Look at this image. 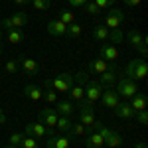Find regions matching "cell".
Listing matches in <instances>:
<instances>
[{
  "mask_svg": "<svg viewBox=\"0 0 148 148\" xmlns=\"http://www.w3.org/2000/svg\"><path fill=\"white\" fill-rule=\"evenodd\" d=\"M125 75L132 81H142L146 79L148 75V65H146V59L140 57V59H130L128 65L125 69Z\"/></svg>",
  "mask_w": 148,
  "mask_h": 148,
  "instance_id": "6da1fadb",
  "label": "cell"
},
{
  "mask_svg": "<svg viewBox=\"0 0 148 148\" xmlns=\"http://www.w3.org/2000/svg\"><path fill=\"white\" fill-rule=\"evenodd\" d=\"M75 85V81H73V75L71 73H59L56 79H47L46 81V87H51L53 91L57 93H65L67 95L69 89Z\"/></svg>",
  "mask_w": 148,
  "mask_h": 148,
  "instance_id": "7a4b0ae2",
  "label": "cell"
},
{
  "mask_svg": "<svg viewBox=\"0 0 148 148\" xmlns=\"http://www.w3.org/2000/svg\"><path fill=\"white\" fill-rule=\"evenodd\" d=\"M114 91L119 93V97H125V99H132L134 95L138 93V87H136V81L128 79L126 75H123L121 79L116 81V89Z\"/></svg>",
  "mask_w": 148,
  "mask_h": 148,
  "instance_id": "3957f363",
  "label": "cell"
},
{
  "mask_svg": "<svg viewBox=\"0 0 148 148\" xmlns=\"http://www.w3.org/2000/svg\"><path fill=\"white\" fill-rule=\"evenodd\" d=\"M77 111H79V123L83 126H93L95 123V107H93V103L89 101H83L79 103V107H75Z\"/></svg>",
  "mask_w": 148,
  "mask_h": 148,
  "instance_id": "277c9868",
  "label": "cell"
},
{
  "mask_svg": "<svg viewBox=\"0 0 148 148\" xmlns=\"http://www.w3.org/2000/svg\"><path fill=\"white\" fill-rule=\"evenodd\" d=\"M103 87L99 81H87L85 85H83V99L85 101H89V103H95V101H99L101 99V93H103Z\"/></svg>",
  "mask_w": 148,
  "mask_h": 148,
  "instance_id": "5b68a950",
  "label": "cell"
},
{
  "mask_svg": "<svg viewBox=\"0 0 148 148\" xmlns=\"http://www.w3.org/2000/svg\"><path fill=\"white\" fill-rule=\"evenodd\" d=\"M24 134H28L32 138H42V136H53L56 132H53V128L42 125V123H30V125H26Z\"/></svg>",
  "mask_w": 148,
  "mask_h": 148,
  "instance_id": "8992f818",
  "label": "cell"
},
{
  "mask_svg": "<svg viewBox=\"0 0 148 148\" xmlns=\"http://www.w3.org/2000/svg\"><path fill=\"white\" fill-rule=\"evenodd\" d=\"M125 22V12L119 10V8H111V10L107 12V16H105V28H109V30H114V28H121V24Z\"/></svg>",
  "mask_w": 148,
  "mask_h": 148,
  "instance_id": "52a82bcc",
  "label": "cell"
},
{
  "mask_svg": "<svg viewBox=\"0 0 148 148\" xmlns=\"http://www.w3.org/2000/svg\"><path fill=\"white\" fill-rule=\"evenodd\" d=\"M28 24V14L26 12H16V14H12L10 18H4L2 20V28L4 30H8V28H24Z\"/></svg>",
  "mask_w": 148,
  "mask_h": 148,
  "instance_id": "ba28073f",
  "label": "cell"
},
{
  "mask_svg": "<svg viewBox=\"0 0 148 148\" xmlns=\"http://www.w3.org/2000/svg\"><path fill=\"white\" fill-rule=\"evenodd\" d=\"M101 101H103V107H107V109H114L119 103H121V97H119V93L114 91L113 87H105L101 93Z\"/></svg>",
  "mask_w": 148,
  "mask_h": 148,
  "instance_id": "9c48e42d",
  "label": "cell"
},
{
  "mask_svg": "<svg viewBox=\"0 0 148 148\" xmlns=\"http://www.w3.org/2000/svg\"><path fill=\"white\" fill-rule=\"evenodd\" d=\"M121 56V51H119V47L113 46V44H103L101 49H99V57L105 59V61H109V63H114L116 59Z\"/></svg>",
  "mask_w": 148,
  "mask_h": 148,
  "instance_id": "30bf717a",
  "label": "cell"
},
{
  "mask_svg": "<svg viewBox=\"0 0 148 148\" xmlns=\"http://www.w3.org/2000/svg\"><path fill=\"white\" fill-rule=\"evenodd\" d=\"M89 71L101 75V73H105V71H116V65L105 61V59H101V57H97V59H93L91 63H89Z\"/></svg>",
  "mask_w": 148,
  "mask_h": 148,
  "instance_id": "8fae6325",
  "label": "cell"
},
{
  "mask_svg": "<svg viewBox=\"0 0 148 148\" xmlns=\"http://www.w3.org/2000/svg\"><path fill=\"white\" fill-rule=\"evenodd\" d=\"M57 111L56 109H51V107H46V109H42L40 111V123L42 125H46V126H49V128H53L56 126V123H57Z\"/></svg>",
  "mask_w": 148,
  "mask_h": 148,
  "instance_id": "7c38bea8",
  "label": "cell"
},
{
  "mask_svg": "<svg viewBox=\"0 0 148 148\" xmlns=\"http://www.w3.org/2000/svg\"><path fill=\"white\" fill-rule=\"evenodd\" d=\"M47 34L51 36V38H61V36H65V32H67V26L61 22V20H49L47 22Z\"/></svg>",
  "mask_w": 148,
  "mask_h": 148,
  "instance_id": "4fadbf2b",
  "label": "cell"
},
{
  "mask_svg": "<svg viewBox=\"0 0 148 148\" xmlns=\"http://www.w3.org/2000/svg\"><path fill=\"white\" fill-rule=\"evenodd\" d=\"M18 63H20L22 71H26L28 75H38V73H40V67H38L36 59H32V57L20 56V57H18Z\"/></svg>",
  "mask_w": 148,
  "mask_h": 148,
  "instance_id": "5bb4252c",
  "label": "cell"
},
{
  "mask_svg": "<svg viewBox=\"0 0 148 148\" xmlns=\"http://www.w3.org/2000/svg\"><path fill=\"white\" fill-rule=\"evenodd\" d=\"M113 111H114V114H116L119 119H123V121H132V119H134V111H132L130 103H119Z\"/></svg>",
  "mask_w": 148,
  "mask_h": 148,
  "instance_id": "9a60e30c",
  "label": "cell"
},
{
  "mask_svg": "<svg viewBox=\"0 0 148 148\" xmlns=\"http://www.w3.org/2000/svg\"><path fill=\"white\" fill-rule=\"evenodd\" d=\"M46 148H69V136L61 134V136H47L46 138Z\"/></svg>",
  "mask_w": 148,
  "mask_h": 148,
  "instance_id": "2e32d148",
  "label": "cell"
},
{
  "mask_svg": "<svg viewBox=\"0 0 148 148\" xmlns=\"http://www.w3.org/2000/svg\"><path fill=\"white\" fill-rule=\"evenodd\" d=\"M83 144H85V148H103L105 140H103V136L99 134V132L89 130V134H87V138L83 140Z\"/></svg>",
  "mask_w": 148,
  "mask_h": 148,
  "instance_id": "e0dca14e",
  "label": "cell"
},
{
  "mask_svg": "<svg viewBox=\"0 0 148 148\" xmlns=\"http://www.w3.org/2000/svg\"><path fill=\"white\" fill-rule=\"evenodd\" d=\"M57 114H61V116H71V114L75 113V107H73V103L71 101H57Z\"/></svg>",
  "mask_w": 148,
  "mask_h": 148,
  "instance_id": "ac0fdd59",
  "label": "cell"
},
{
  "mask_svg": "<svg viewBox=\"0 0 148 148\" xmlns=\"http://www.w3.org/2000/svg\"><path fill=\"white\" fill-rule=\"evenodd\" d=\"M24 95L30 101H42V87H38V85H26L24 87Z\"/></svg>",
  "mask_w": 148,
  "mask_h": 148,
  "instance_id": "d6986e66",
  "label": "cell"
},
{
  "mask_svg": "<svg viewBox=\"0 0 148 148\" xmlns=\"http://www.w3.org/2000/svg\"><path fill=\"white\" fill-rule=\"evenodd\" d=\"M126 38H128V42H130V46H132V47H136V49H138L140 46H142L144 42H146V38H144V36L140 34L138 30H130V32L126 34Z\"/></svg>",
  "mask_w": 148,
  "mask_h": 148,
  "instance_id": "ffe728a7",
  "label": "cell"
},
{
  "mask_svg": "<svg viewBox=\"0 0 148 148\" xmlns=\"http://www.w3.org/2000/svg\"><path fill=\"white\" fill-rule=\"evenodd\" d=\"M130 101H132V103H130V107H132L134 113H136V111H142V109H146V95H144V93L138 91Z\"/></svg>",
  "mask_w": 148,
  "mask_h": 148,
  "instance_id": "44dd1931",
  "label": "cell"
},
{
  "mask_svg": "<svg viewBox=\"0 0 148 148\" xmlns=\"http://www.w3.org/2000/svg\"><path fill=\"white\" fill-rule=\"evenodd\" d=\"M91 36H93V40H97V42H107L109 40V28H105L103 24H99V26L93 28Z\"/></svg>",
  "mask_w": 148,
  "mask_h": 148,
  "instance_id": "7402d4cb",
  "label": "cell"
},
{
  "mask_svg": "<svg viewBox=\"0 0 148 148\" xmlns=\"http://www.w3.org/2000/svg\"><path fill=\"white\" fill-rule=\"evenodd\" d=\"M99 83L103 87H113L116 83V71H105V73H101L99 75Z\"/></svg>",
  "mask_w": 148,
  "mask_h": 148,
  "instance_id": "603a6c76",
  "label": "cell"
},
{
  "mask_svg": "<svg viewBox=\"0 0 148 148\" xmlns=\"http://www.w3.org/2000/svg\"><path fill=\"white\" fill-rule=\"evenodd\" d=\"M6 38H8L10 44H22L24 42V34H22V30H18V28H8L6 30Z\"/></svg>",
  "mask_w": 148,
  "mask_h": 148,
  "instance_id": "cb8c5ba5",
  "label": "cell"
},
{
  "mask_svg": "<svg viewBox=\"0 0 148 148\" xmlns=\"http://www.w3.org/2000/svg\"><path fill=\"white\" fill-rule=\"evenodd\" d=\"M123 142H125V138L121 136L119 132H111L109 136L105 138V146H109V148H119Z\"/></svg>",
  "mask_w": 148,
  "mask_h": 148,
  "instance_id": "d4e9b609",
  "label": "cell"
},
{
  "mask_svg": "<svg viewBox=\"0 0 148 148\" xmlns=\"http://www.w3.org/2000/svg\"><path fill=\"white\" fill-rule=\"evenodd\" d=\"M57 20H61L65 26H69V24L75 22V14L71 10H67V8H61V10L57 12Z\"/></svg>",
  "mask_w": 148,
  "mask_h": 148,
  "instance_id": "484cf974",
  "label": "cell"
},
{
  "mask_svg": "<svg viewBox=\"0 0 148 148\" xmlns=\"http://www.w3.org/2000/svg\"><path fill=\"white\" fill-rule=\"evenodd\" d=\"M42 99L46 103H49V105H56L59 99H57V91H53L51 87H46L44 91H42Z\"/></svg>",
  "mask_w": 148,
  "mask_h": 148,
  "instance_id": "4316f807",
  "label": "cell"
},
{
  "mask_svg": "<svg viewBox=\"0 0 148 148\" xmlns=\"http://www.w3.org/2000/svg\"><path fill=\"white\" fill-rule=\"evenodd\" d=\"M71 125H73V123H71V119H69V116H57L56 126L59 128V130H61V132H63V134H67V132H69Z\"/></svg>",
  "mask_w": 148,
  "mask_h": 148,
  "instance_id": "83f0119b",
  "label": "cell"
},
{
  "mask_svg": "<svg viewBox=\"0 0 148 148\" xmlns=\"http://www.w3.org/2000/svg\"><path fill=\"white\" fill-rule=\"evenodd\" d=\"M109 40L113 42V46H116V44H121V42L125 40V34H123V30H121V28H114V30H109Z\"/></svg>",
  "mask_w": 148,
  "mask_h": 148,
  "instance_id": "f1b7e54d",
  "label": "cell"
},
{
  "mask_svg": "<svg viewBox=\"0 0 148 148\" xmlns=\"http://www.w3.org/2000/svg\"><path fill=\"white\" fill-rule=\"evenodd\" d=\"M67 136H85V126L81 123H73L67 132Z\"/></svg>",
  "mask_w": 148,
  "mask_h": 148,
  "instance_id": "f546056e",
  "label": "cell"
},
{
  "mask_svg": "<svg viewBox=\"0 0 148 148\" xmlns=\"http://www.w3.org/2000/svg\"><path fill=\"white\" fill-rule=\"evenodd\" d=\"M93 130H95V132H99V134L103 136V140H105V138H107L109 134H111V132H113V130H111L109 126H105L103 123H97V121L93 123Z\"/></svg>",
  "mask_w": 148,
  "mask_h": 148,
  "instance_id": "4dcf8cb0",
  "label": "cell"
},
{
  "mask_svg": "<svg viewBox=\"0 0 148 148\" xmlns=\"http://www.w3.org/2000/svg\"><path fill=\"white\" fill-rule=\"evenodd\" d=\"M67 95L73 101H83V87H81V85H73V87L69 89Z\"/></svg>",
  "mask_w": 148,
  "mask_h": 148,
  "instance_id": "1f68e13d",
  "label": "cell"
},
{
  "mask_svg": "<svg viewBox=\"0 0 148 148\" xmlns=\"http://www.w3.org/2000/svg\"><path fill=\"white\" fill-rule=\"evenodd\" d=\"M81 32H83V28H81L79 24H69L67 26V32H65V36H69V38H79Z\"/></svg>",
  "mask_w": 148,
  "mask_h": 148,
  "instance_id": "d6a6232c",
  "label": "cell"
},
{
  "mask_svg": "<svg viewBox=\"0 0 148 148\" xmlns=\"http://www.w3.org/2000/svg\"><path fill=\"white\" fill-rule=\"evenodd\" d=\"M18 148H40V146H38L36 138L28 136V134H24V138H22V142H20V146H18Z\"/></svg>",
  "mask_w": 148,
  "mask_h": 148,
  "instance_id": "836d02e7",
  "label": "cell"
},
{
  "mask_svg": "<svg viewBox=\"0 0 148 148\" xmlns=\"http://www.w3.org/2000/svg\"><path fill=\"white\" fill-rule=\"evenodd\" d=\"M134 119H136V121H138L142 126H146V125H148V111H146V109L136 111V113H134Z\"/></svg>",
  "mask_w": 148,
  "mask_h": 148,
  "instance_id": "e575fe53",
  "label": "cell"
},
{
  "mask_svg": "<svg viewBox=\"0 0 148 148\" xmlns=\"http://www.w3.org/2000/svg\"><path fill=\"white\" fill-rule=\"evenodd\" d=\"M30 2H32V6H34L36 10H47L49 4H51L49 0H30Z\"/></svg>",
  "mask_w": 148,
  "mask_h": 148,
  "instance_id": "d590c367",
  "label": "cell"
},
{
  "mask_svg": "<svg viewBox=\"0 0 148 148\" xmlns=\"http://www.w3.org/2000/svg\"><path fill=\"white\" fill-rule=\"evenodd\" d=\"M4 69H6L10 75H14V73L18 71V61H16V59H8V61L4 63Z\"/></svg>",
  "mask_w": 148,
  "mask_h": 148,
  "instance_id": "8d00e7d4",
  "label": "cell"
},
{
  "mask_svg": "<svg viewBox=\"0 0 148 148\" xmlns=\"http://www.w3.org/2000/svg\"><path fill=\"white\" fill-rule=\"evenodd\" d=\"M73 81H77V85L83 87V85L89 81V77H87V73H85V71H79V73H75V75H73Z\"/></svg>",
  "mask_w": 148,
  "mask_h": 148,
  "instance_id": "74e56055",
  "label": "cell"
},
{
  "mask_svg": "<svg viewBox=\"0 0 148 148\" xmlns=\"http://www.w3.org/2000/svg\"><path fill=\"white\" fill-rule=\"evenodd\" d=\"M83 6H85V10L91 12V14H101V12H103L101 8H99V6L93 2V0H89V2H87V4H83Z\"/></svg>",
  "mask_w": 148,
  "mask_h": 148,
  "instance_id": "f35d334b",
  "label": "cell"
},
{
  "mask_svg": "<svg viewBox=\"0 0 148 148\" xmlns=\"http://www.w3.org/2000/svg\"><path fill=\"white\" fill-rule=\"evenodd\" d=\"M22 138H24V132H14V134H10V144L12 146H20Z\"/></svg>",
  "mask_w": 148,
  "mask_h": 148,
  "instance_id": "ab89813d",
  "label": "cell"
},
{
  "mask_svg": "<svg viewBox=\"0 0 148 148\" xmlns=\"http://www.w3.org/2000/svg\"><path fill=\"white\" fill-rule=\"evenodd\" d=\"M93 2H95L101 10H105V8H109V6H113V4H114V0H93Z\"/></svg>",
  "mask_w": 148,
  "mask_h": 148,
  "instance_id": "60d3db41",
  "label": "cell"
},
{
  "mask_svg": "<svg viewBox=\"0 0 148 148\" xmlns=\"http://www.w3.org/2000/svg\"><path fill=\"white\" fill-rule=\"evenodd\" d=\"M69 6H73V8H79V6H83V4H87L89 0H67Z\"/></svg>",
  "mask_w": 148,
  "mask_h": 148,
  "instance_id": "b9f144b4",
  "label": "cell"
},
{
  "mask_svg": "<svg viewBox=\"0 0 148 148\" xmlns=\"http://www.w3.org/2000/svg\"><path fill=\"white\" fill-rule=\"evenodd\" d=\"M138 53H140V57H146V56H148V47H146V42H144L142 46L138 47Z\"/></svg>",
  "mask_w": 148,
  "mask_h": 148,
  "instance_id": "7bdbcfd3",
  "label": "cell"
},
{
  "mask_svg": "<svg viewBox=\"0 0 148 148\" xmlns=\"http://www.w3.org/2000/svg\"><path fill=\"white\" fill-rule=\"evenodd\" d=\"M123 2H125L126 6H138V4H140L142 0H123Z\"/></svg>",
  "mask_w": 148,
  "mask_h": 148,
  "instance_id": "ee69618b",
  "label": "cell"
},
{
  "mask_svg": "<svg viewBox=\"0 0 148 148\" xmlns=\"http://www.w3.org/2000/svg\"><path fill=\"white\" fill-rule=\"evenodd\" d=\"M134 148H148V146H146V142H142V140H140V142L134 144Z\"/></svg>",
  "mask_w": 148,
  "mask_h": 148,
  "instance_id": "f6af8a7d",
  "label": "cell"
},
{
  "mask_svg": "<svg viewBox=\"0 0 148 148\" xmlns=\"http://www.w3.org/2000/svg\"><path fill=\"white\" fill-rule=\"evenodd\" d=\"M14 4H18V6H24V4H28V0H14Z\"/></svg>",
  "mask_w": 148,
  "mask_h": 148,
  "instance_id": "bcb514c9",
  "label": "cell"
},
{
  "mask_svg": "<svg viewBox=\"0 0 148 148\" xmlns=\"http://www.w3.org/2000/svg\"><path fill=\"white\" fill-rule=\"evenodd\" d=\"M4 123H6V116H4V113L0 111V125H4Z\"/></svg>",
  "mask_w": 148,
  "mask_h": 148,
  "instance_id": "7dc6e473",
  "label": "cell"
},
{
  "mask_svg": "<svg viewBox=\"0 0 148 148\" xmlns=\"http://www.w3.org/2000/svg\"><path fill=\"white\" fill-rule=\"evenodd\" d=\"M0 53H2V32H0Z\"/></svg>",
  "mask_w": 148,
  "mask_h": 148,
  "instance_id": "c3c4849f",
  "label": "cell"
},
{
  "mask_svg": "<svg viewBox=\"0 0 148 148\" xmlns=\"http://www.w3.org/2000/svg\"><path fill=\"white\" fill-rule=\"evenodd\" d=\"M6 148H18V146H12V144H8V146H6Z\"/></svg>",
  "mask_w": 148,
  "mask_h": 148,
  "instance_id": "681fc988",
  "label": "cell"
}]
</instances>
